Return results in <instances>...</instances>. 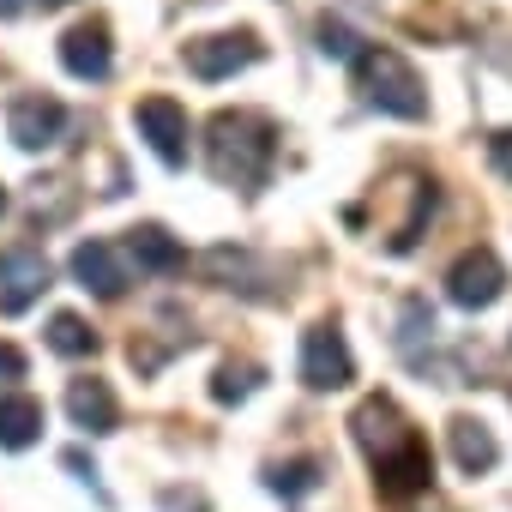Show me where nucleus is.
<instances>
[{"label":"nucleus","instance_id":"nucleus-16","mask_svg":"<svg viewBox=\"0 0 512 512\" xmlns=\"http://www.w3.org/2000/svg\"><path fill=\"white\" fill-rule=\"evenodd\" d=\"M266 488L284 494V500H302L308 488H320V458H296V464H272L266 470Z\"/></svg>","mask_w":512,"mask_h":512},{"label":"nucleus","instance_id":"nucleus-18","mask_svg":"<svg viewBox=\"0 0 512 512\" xmlns=\"http://www.w3.org/2000/svg\"><path fill=\"white\" fill-rule=\"evenodd\" d=\"M434 205H440V187H434V181H422V187H416V211H410V217H404V229L392 235V253H410V247H416L422 217H434Z\"/></svg>","mask_w":512,"mask_h":512},{"label":"nucleus","instance_id":"nucleus-9","mask_svg":"<svg viewBox=\"0 0 512 512\" xmlns=\"http://www.w3.org/2000/svg\"><path fill=\"white\" fill-rule=\"evenodd\" d=\"M73 278H79V290H91V296H103V302H121L127 296V266H121V253L109 247V241H79L73 247Z\"/></svg>","mask_w":512,"mask_h":512},{"label":"nucleus","instance_id":"nucleus-2","mask_svg":"<svg viewBox=\"0 0 512 512\" xmlns=\"http://www.w3.org/2000/svg\"><path fill=\"white\" fill-rule=\"evenodd\" d=\"M356 85H362V97L380 115H398V121H422L428 115V91H422L416 67L398 49H362L356 55Z\"/></svg>","mask_w":512,"mask_h":512},{"label":"nucleus","instance_id":"nucleus-25","mask_svg":"<svg viewBox=\"0 0 512 512\" xmlns=\"http://www.w3.org/2000/svg\"><path fill=\"white\" fill-rule=\"evenodd\" d=\"M0 211H7V187H0Z\"/></svg>","mask_w":512,"mask_h":512},{"label":"nucleus","instance_id":"nucleus-10","mask_svg":"<svg viewBox=\"0 0 512 512\" xmlns=\"http://www.w3.org/2000/svg\"><path fill=\"white\" fill-rule=\"evenodd\" d=\"M43 290H49V260L43 253L19 247V253L0 260V314H25Z\"/></svg>","mask_w":512,"mask_h":512},{"label":"nucleus","instance_id":"nucleus-3","mask_svg":"<svg viewBox=\"0 0 512 512\" xmlns=\"http://www.w3.org/2000/svg\"><path fill=\"white\" fill-rule=\"evenodd\" d=\"M260 55H266V43L253 37V31H217V37H193V43L181 49L187 73H193V79H205V85L247 73V67L260 61Z\"/></svg>","mask_w":512,"mask_h":512},{"label":"nucleus","instance_id":"nucleus-12","mask_svg":"<svg viewBox=\"0 0 512 512\" xmlns=\"http://www.w3.org/2000/svg\"><path fill=\"white\" fill-rule=\"evenodd\" d=\"M67 416H73V428H85V434H115L121 404H115V392H109L103 380H73V386H67Z\"/></svg>","mask_w":512,"mask_h":512},{"label":"nucleus","instance_id":"nucleus-21","mask_svg":"<svg viewBox=\"0 0 512 512\" xmlns=\"http://www.w3.org/2000/svg\"><path fill=\"white\" fill-rule=\"evenodd\" d=\"M488 163H494L500 181H512V127H500V133L488 139Z\"/></svg>","mask_w":512,"mask_h":512},{"label":"nucleus","instance_id":"nucleus-1","mask_svg":"<svg viewBox=\"0 0 512 512\" xmlns=\"http://www.w3.org/2000/svg\"><path fill=\"white\" fill-rule=\"evenodd\" d=\"M272 157H278V127L266 115H253V109L211 115V127H205V163H211L217 181L253 193V187H266Z\"/></svg>","mask_w":512,"mask_h":512},{"label":"nucleus","instance_id":"nucleus-14","mask_svg":"<svg viewBox=\"0 0 512 512\" xmlns=\"http://www.w3.org/2000/svg\"><path fill=\"white\" fill-rule=\"evenodd\" d=\"M452 464L464 476H488L500 464V440L488 434V422H476V416H458L452 422Z\"/></svg>","mask_w":512,"mask_h":512},{"label":"nucleus","instance_id":"nucleus-7","mask_svg":"<svg viewBox=\"0 0 512 512\" xmlns=\"http://www.w3.org/2000/svg\"><path fill=\"white\" fill-rule=\"evenodd\" d=\"M428 482H434V452H428L422 434H410L404 446H392L386 458H374V488H380L386 500H410V494H422Z\"/></svg>","mask_w":512,"mask_h":512},{"label":"nucleus","instance_id":"nucleus-8","mask_svg":"<svg viewBox=\"0 0 512 512\" xmlns=\"http://www.w3.org/2000/svg\"><path fill=\"white\" fill-rule=\"evenodd\" d=\"M7 133H13L19 151H49V145L67 133V103L31 91V97H19V103L7 109Z\"/></svg>","mask_w":512,"mask_h":512},{"label":"nucleus","instance_id":"nucleus-24","mask_svg":"<svg viewBox=\"0 0 512 512\" xmlns=\"http://www.w3.org/2000/svg\"><path fill=\"white\" fill-rule=\"evenodd\" d=\"M37 7H49V13H55V7H67V0H37Z\"/></svg>","mask_w":512,"mask_h":512},{"label":"nucleus","instance_id":"nucleus-13","mask_svg":"<svg viewBox=\"0 0 512 512\" xmlns=\"http://www.w3.org/2000/svg\"><path fill=\"white\" fill-rule=\"evenodd\" d=\"M127 253L139 260V272H157V278H169V272L187 266V247H181L163 223H139V229H127Z\"/></svg>","mask_w":512,"mask_h":512},{"label":"nucleus","instance_id":"nucleus-5","mask_svg":"<svg viewBox=\"0 0 512 512\" xmlns=\"http://www.w3.org/2000/svg\"><path fill=\"white\" fill-rule=\"evenodd\" d=\"M500 290H506V266L494 260L488 247H470V253H458V260H452V272H446V296H452L458 308H470V314L494 308V302H500Z\"/></svg>","mask_w":512,"mask_h":512},{"label":"nucleus","instance_id":"nucleus-20","mask_svg":"<svg viewBox=\"0 0 512 512\" xmlns=\"http://www.w3.org/2000/svg\"><path fill=\"white\" fill-rule=\"evenodd\" d=\"M320 55H332V61H356L362 55V37L350 31V25H338V19H320Z\"/></svg>","mask_w":512,"mask_h":512},{"label":"nucleus","instance_id":"nucleus-4","mask_svg":"<svg viewBox=\"0 0 512 512\" xmlns=\"http://www.w3.org/2000/svg\"><path fill=\"white\" fill-rule=\"evenodd\" d=\"M302 380L314 392H338V386L356 380V356H350V344H344V332L332 320L308 326V338H302Z\"/></svg>","mask_w":512,"mask_h":512},{"label":"nucleus","instance_id":"nucleus-23","mask_svg":"<svg viewBox=\"0 0 512 512\" xmlns=\"http://www.w3.org/2000/svg\"><path fill=\"white\" fill-rule=\"evenodd\" d=\"M25 13V0H0V19H19Z\"/></svg>","mask_w":512,"mask_h":512},{"label":"nucleus","instance_id":"nucleus-22","mask_svg":"<svg viewBox=\"0 0 512 512\" xmlns=\"http://www.w3.org/2000/svg\"><path fill=\"white\" fill-rule=\"evenodd\" d=\"M25 350H13V344H0V380H25Z\"/></svg>","mask_w":512,"mask_h":512},{"label":"nucleus","instance_id":"nucleus-6","mask_svg":"<svg viewBox=\"0 0 512 512\" xmlns=\"http://www.w3.org/2000/svg\"><path fill=\"white\" fill-rule=\"evenodd\" d=\"M133 127H139V139L157 151V163H169V169L187 163V109H181L175 97H145V103L133 109Z\"/></svg>","mask_w":512,"mask_h":512},{"label":"nucleus","instance_id":"nucleus-17","mask_svg":"<svg viewBox=\"0 0 512 512\" xmlns=\"http://www.w3.org/2000/svg\"><path fill=\"white\" fill-rule=\"evenodd\" d=\"M49 350H61V356H91V350H97V332H91L79 314H55V320H49Z\"/></svg>","mask_w":512,"mask_h":512},{"label":"nucleus","instance_id":"nucleus-15","mask_svg":"<svg viewBox=\"0 0 512 512\" xmlns=\"http://www.w3.org/2000/svg\"><path fill=\"white\" fill-rule=\"evenodd\" d=\"M37 434H43V404L31 392H7V398H0V446L25 452V446H37Z\"/></svg>","mask_w":512,"mask_h":512},{"label":"nucleus","instance_id":"nucleus-19","mask_svg":"<svg viewBox=\"0 0 512 512\" xmlns=\"http://www.w3.org/2000/svg\"><path fill=\"white\" fill-rule=\"evenodd\" d=\"M253 386H260V368H247V362L235 368V362H229V368H217V380H211V398H217V404H235V398H247Z\"/></svg>","mask_w":512,"mask_h":512},{"label":"nucleus","instance_id":"nucleus-11","mask_svg":"<svg viewBox=\"0 0 512 512\" xmlns=\"http://www.w3.org/2000/svg\"><path fill=\"white\" fill-rule=\"evenodd\" d=\"M61 67L73 73V79H109V67H115V49H109V25H73L67 37H61Z\"/></svg>","mask_w":512,"mask_h":512}]
</instances>
